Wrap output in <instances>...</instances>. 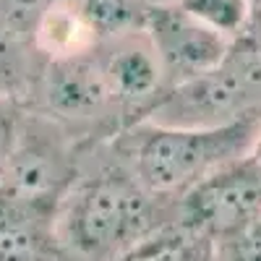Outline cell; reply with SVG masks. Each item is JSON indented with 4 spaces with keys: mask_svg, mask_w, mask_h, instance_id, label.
I'll list each match as a JSON object with an SVG mask.
<instances>
[{
    "mask_svg": "<svg viewBox=\"0 0 261 261\" xmlns=\"http://www.w3.org/2000/svg\"><path fill=\"white\" fill-rule=\"evenodd\" d=\"M261 120L241 115L220 125H157L136 149V175L151 193H186L220 167L251 154Z\"/></svg>",
    "mask_w": 261,
    "mask_h": 261,
    "instance_id": "obj_1",
    "label": "cell"
},
{
    "mask_svg": "<svg viewBox=\"0 0 261 261\" xmlns=\"http://www.w3.org/2000/svg\"><path fill=\"white\" fill-rule=\"evenodd\" d=\"M151 230V191L123 172L89 183L71 209V238L86 253L125 251Z\"/></svg>",
    "mask_w": 261,
    "mask_h": 261,
    "instance_id": "obj_2",
    "label": "cell"
},
{
    "mask_svg": "<svg viewBox=\"0 0 261 261\" xmlns=\"http://www.w3.org/2000/svg\"><path fill=\"white\" fill-rule=\"evenodd\" d=\"M183 222L206 235L230 238L261 214V162L235 160L183 193Z\"/></svg>",
    "mask_w": 261,
    "mask_h": 261,
    "instance_id": "obj_3",
    "label": "cell"
},
{
    "mask_svg": "<svg viewBox=\"0 0 261 261\" xmlns=\"http://www.w3.org/2000/svg\"><path fill=\"white\" fill-rule=\"evenodd\" d=\"M144 29L165 65L167 79L178 76V81H186L199 73L214 71L217 65L225 63L230 53L227 34L193 18L175 0L149 6Z\"/></svg>",
    "mask_w": 261,
    "mask_h": 261,
    "instance_id": "obj_4",
    "label": "cell"
},
{
    "mask_svg": "<svg viewBox=\"0 0 261 261\" xmlns=\"http://www.w3.org/2000/svg\"><path fill=\"white\" fill-rule=\"evenodd\" d=\"M227 68V58L214 71L199 73L178 84V89L160 102V113L167 118L160 125H220L235 120L248 99V71Z\"/></svg>",
    "mask_w": 261,
    "mask_h": 261,
    "instance_id": "obj_5",
    "label": "cell"
},
{
    "mask_svg": "<svg viewBox=\"0 0 261 261\" xmlns=\"http://www.w3.org/2000/svg\"><path fill=\"white\" fill-rule=\"evenodd\" d=\"M99 47L105 50L99 63L118 105H146L157 99L167 71L146 29L99 42Z\"/></svg>",
    "mask_w": 261,
    "mask_h": 261,
    "instance_id": "obj_6",
    "label": "cell"
},
{
    "mask_svg": "<svg viewBox=\"0 0 261 261\" xmlns=\"http://www.w3.org/2000/svg\"><path fill=\"white\" fill-rule=\"evenodd\" d=\"M0 178V191H6L18 204L45 214L53 209L68 180V167L60 151L47 144H16Z\"/></svg>",
    "mask_w": 261,
    "mask_h": 261,
    "instance_id": "obj_7",
    "label": "cell"
},
{
    "mask_svg": "<svg viewBox=\"0 0 261 261\" xmlns=\"http://www.w3.org/2000/svg\"><path fill=\"white\" fill-rule=\"evenodd\" d=\"M45 97L55 113L68 118L94 115L105 105L115 102L99 55H94V50L53 60L45 76Z\"/></svg>",
    "mask_w": 261,
    "mask_h": 261,
    "instance_id": "obj_8",
    "label": "cell"
},
{
    "mask_svg": "<svg viewBox=\"0 0 261 261\" xmlns=\"http://www.w3.org/2000/svg\"><path fill=\"white\" fill-rule=\"evenodd\" d=\"M34 45L50 60H63L94 50L99 39L71 0H55L34 32Z\"/></svg>",
    "mask_w": 261,
    "mask_h": 261,
    "instance_id": "obj_9",
    "label": "cell"
},
{
    "mask_svg": "<svg viewBox=\"0 0 261 261\" xmlns=\"http://www.w3.org/2000/svg\"><path fill=\"white\" fill-rule=\"evenodd\" d=\"M214 238L186 222L144 235L118 261H212Z\"/></svg>",
    "mask_w": 261,
    "mask_h": 261,
    "instance_id": "obj_10",
    "label": "cell"
},
{
    "mask_svg": "<svg viewBox=\"0 0 261 261\" xmlns=\"http://www.w3.org/2000/svg\"><path fill=\"white\" fill-rule=\"evenodd\" d=\"M39 212L0 191V261H39Z\"/></svg>",
    "mask_w": 261,
    "mask_h": 261,
    "instance_id": "obj_11",
    "label": "cell"
},
{
    "mask_svg": "<svg viewBox=\"0 0 261 261\" xmlns=\"http://www.w3.org/2000/svg\"><path fill=\"white\" fill-rule=\"evenodd\" d=\"M99 42L139 32L146 24V0H71Z\"/></svg>",
    "mask_w": 261,
    "mask_h": 261,
    "instance_id": "obj_12",
    "label": "cell"
},
{
    "mask_svg": "<svg viewBox=\"0 0 261 261\" xmlns=\"http://www.w3.org/2000/svg\"><path fill=\"white\" fill-rule=\"evenodd\" d=\"M193 18L227 37L241 34L251 16V0H175Z\"/></svg>",
    "mask_w": 261,
    "mask_h": 261,
    "instance_id": "obj_13",
    "label": "cell"
},
{
    "mask_svg": "<svg viewBox=\"0 0 261 261\" xmlns=\"http://www.w3.org/2000/svg\"><path fill=\"white\" fill-rule=\"evenodd\" d=\"M53 3L55 0H0V32L34 42V32Z\"/></svg>",
    "mask_w": 261,
    "mask_h": 261,
    "instance_id": "obj_14",
    "label": "cell"
},
{
    "mask_svg": "<svg viewBox=\"0 0 261 261\" xmlns=\"http://www.w3.org/2000/svg\"><path fill=\"white\" fill-rule=\"evenodd\" d=\"M29 42L0 32V89H16L29 73Z\"/></svg>",
    "mask_w": 261,
    "mask_h": 261,
    "instance_id": "obj_15",
    "label": "cell"
},
{
    "mask_svg": "<svg viewBox=\"0 0 261 261\" xmlns=\"http://www.w3.org/2000/svg\"><path fill=\"white\" fill-rule=\"evenodd\" d=\"M227 261H261V214L243 230L230 235Z\"/></svg>",
    "mask_w": 261,
    "mask_h": 261,
    "instance_id": "obj_16",
    "label": "cell"
},
{
    "mask_svg": "<svg viewBox=\"0 0 261 261\" xmlns=\"http://www.w3.org/2000/svg\"><path fill=\"white\" fill-rule=\"evenodd\" d=\"M13 149H16V125H13V118L0 107V175H3Z\"/></svg>",
    "mask_w": 261,
    "mask_h": 261,
    "instance_id": "obj_17",
    "label": "cell"
},
{
    "mask_svg": "<svg viewBox=\"0 0 261 261\" xmlns=\"http://www.w3.org/2000/svg\"><path fill=\"white\" fill-rule=\"evenodd\" d=\"M251 154L261 162V130H258V136H256V141H253V149H251Z\"/></svg>",
    "mask_w": 261,
    "mask_h": 261,
    "instance_id": "obj_18",
    "label": "cell"
},
{
    "mask_svg": "<svg viewBox=\"0 0 261 261\" xmlns=\"http://www.w3.org/2000/svg\"><path fill=\"white\" fill-rule=\"evenodd\" d=\"M149 6H154V3H172V0H146Z\"/></svg>",
    "mask_w": 261,
    "mask_h": 261,
    "instance_id": "obj_19",
    "label": "cell"
}]
</instances>
